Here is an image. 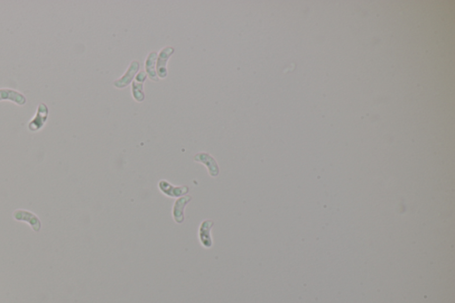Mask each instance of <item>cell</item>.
<instances>
[{
  "instance_id": "obj_3",
  "label": "cell",
  "mask_w": 455,
  "mask_h": 303,
  "mask_svg": "<svg viewBox=\"0 0 455 303\" xmlns=\"http://www.w3.org/2000/svg\"><path fill=\"white\" fill-rule=\"evenodd\" d=\"M139 68H140V63L138 62L137 61H132L131 64L129 65L126 72L124 74V76L119 78L118 80L114 81L115 87L122 89V88H125L126 86H129L131 84V82H133V79L135 77V75L138 72Z\"/></svg>"
},
{
  "instance_id": "obj_11",
  "label": "cell",
  "mask_w": 455,
  "mask_h": 303,
  "mask_svg": "<svg viewBox=\"0 0 455 303\" xmlns=\"http://www.w3.org/2000/svg\"><path fill=\"white\" fill-rule=\"evenodd\" d=\"M132 94H133V99L141 103L144 101L145 99V94L143 92V84L137 83L136 81L132 82Z\"/></svg>"
},
{
  "instance_id": "obj_1",
  "label": "cell",
  "mask_w": 455,
  "mask_h": 303,
  "mask_svg": "<svg viewBox=\"0 0 455 303\" xmlns=\"http://www.w3.org/2000/svg\"><path fill=\"white\" fill-rule=\"evenodd\" d=\"M174 53V48L172 47H167L163 48L159 54V59L157 61L156 64V71L159 78L164 79L168 77V65L169 58L172 56V54Z\"/></svg>"
},
{
  "instance_id": "obj_8",
  "label": "cell",
  "mask_w": 455,
  "mask_h": 303,
  "mask_svg": "<svg viewBox=\"0 0 455 303\" xmlns=\"http://www.w3.org/2000/svg\"><path fill=\"white\" fill-rule=\"evenodd\" d=\"M157 59H158V54L156 52H151L147 57L146 62H145L147 75L149 76L151 80L156 82L159 81V79L157 75V71H156Z\"/></svg>"
},
{
  "instance_id": "obj_10",
  "label": "cell",
  "mask_w": 455,
  "mask_h": 303,
  "mask_svg": "<svg viewBox=\"0 0 455 303\" xmlns=\"http://www.w3.org/2000/svg\"><path fill=\"white\" fill-rule=\"evenodd\" d=\"M3 99H10L20 105H23L26 102L25 97L22 94L10 89L0 90V100Z\"/></svg>"
},
{
  "instance_id": "obj_12",
  "label": "cell",
  "mask_w": 455,
  "mask_h": 303,
  "mask_svg": "<svg viewBox=\"0 0 455 303\" xmlns=\"http://www.w3.org/2000/svg\"><path fill=\"white\" fill-rule=\"evenodd\" d=\"M147 73L145 71H140L138 75L135 76V81L137 83H141V84H143L145 80L147 79Z\"/></svg>"
},
{
  "instance_id": "obj_4",
  "label": "cell",
  "mask_w": 455,
  "mask_h": 303,
  "mask_svg": "<svg viewBox=\"0 0 455 303\" xmlns=\"http://www.w3.org/2000/svg\"><path fill=\"white\" fill-rule=\"evenodd\" d=\"M195 161L197 162L202 163L206 166L209 175L212 177H216L219 175V166L217 162L215 161V158L211 156L210 154L206 153V152H200L195 156Z\"/></svg>"
},
{
  "instance_id": "obj_5",
  "label": "cell",
  "mask_w": 455,
  "mask_h": 303,
  "mask_svg": "<svg viewBox=\"0 0 455 303\" xmlns=\"http://www.w3.org/2000/svg\"><path fill=\"white\" fill-rule=\"evenodd\" d=\"M214 224H215L214 221L206 220L201 223V225L199 227L198 237H199L200 243L204 247L210 248L213 246V239L211 235V231H212Z\"/></svg>"
},
{
  "instance_id": "obj_2",
  "label": "cell",
  "mask_w": 455,
  "mask_h": 303,
  "mask_svg": "<svg viewBox=\"0 0 455 303\" xmlns=\"http://www.w3.org/2000/svg\"><path fill=\"white\" fill-rule=\"evenodd\" d=\"M159 189L166 196L170 197H180L189 192V188L187 186H172L166 180H161L159 183Z\"/></svg>"
},
{
  "instance_id": "obj_6",
  "label": "cell",
  "mask_w": 455,
  "mask_h": 303,
  "mask_svg": "<svg viewBox=\"0 0 455 303\" xmlns=\"http://www.w3.org/2000/svg\"><path fill=\"white\" fill-rule=\"evenodd\" d=\"M191 199L192 196H185L182 197L180 196V198L175 201L172 209V216L177 223H182L184 222L185 206L189 204Z\"/></svg>"
},
{
  "instance_id": "obj_7",
  "label": "cell",
  "mask_w": 455,
  "mask_h": 303,
  "mask_svg": "<svg viewBox=\"0 0 455 303\" xmlns=\"http://www.w3.org/2000/svg\"><path fill=\"white\" fill-rule=\"evenodd\" d=\"M13 217L15 218L17 221L28 222V223H30V225L32 226L35 231H39L40 230V227H41L40 221L38 219V217H36V215L31 214L30 212L18 210L13 214Z\"/></svg>"
},
{
  "instance_id": "obj_9",
  "label": "cell",
  "mask_w": 455,
  "mask_h": 303,
  "mask_svg": "<svg viewBox=\"0 0 455 303\" xmlns=\"http://www.w3.org/2000/svg\"><path fill=\"white\" fill-rule=\"evenodd\" d=\"M47 117H48V108H47V106H46L44 103H42V104L39 105V111H38L37 116L35 117V120H32V121L30 122V128H31L33 125H35L33 130H38V129L40 128V127L43 125L44 123L46 122Z\"/></svg>"
}]
</instances>
